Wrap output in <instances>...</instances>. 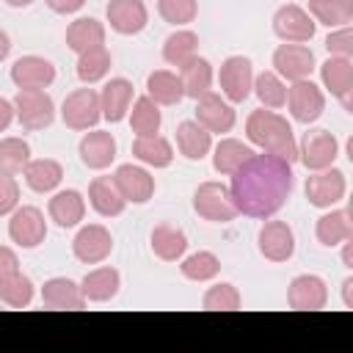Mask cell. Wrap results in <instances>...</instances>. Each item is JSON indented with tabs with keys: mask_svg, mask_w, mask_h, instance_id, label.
Instances as JSON below:
<instances>
[{
	"mask_svg": "<svg viewBox=\"0 0 353 353\" xmlns=\"http://www.w3.org/2000/svg\"><path fill=\"white\" fill-rule=\"evenodd\" d=\"M157 14L174 28H185L199 17V0H157Z\"/></svg>",
	"mask_w": 353,
	"mask_h": 353,
	"instance_id": "cell-45",
	"label": "cell"
},
{
	"mask_svg": "<svg viewBox=\"0 0 353 353\" xmlns=\"http://www.w3.org/2000/svg\"><path fill=\"white\" fill-rule=\"evenodd\" d=\"M303 193H306V201L317 210H331L336 204L345 201V193H347V176L342 168L331 165V168H323V171H312L306 176V185H303Z\"/></svg>",
	"mask_w": 353,
	"mask_h": 353,
	"instance_id": "cell-7",
	"label": "cell"
},
{
	"mask_svg": "<svg viewBox=\"0 0 353 353\" xmlns=\"http://www.w3.org/2000/svg\"><path fill=\"white\" fill-rule=\"evenodd\" d=\"M135 99V88L127 77H110L102 91H99V108H102V119L108 124H119L127 119L130 105Z\"/></svg>",
	"mask_w": 353,
	"mask_h": 353,
	"instance_id": "cell-23",
	"label": "cell"
},
{
	"mask_svg": "<svg viewBox=\"0 0 353 353\" xmlns=\"http://www.w3.org/2000/svg\"><path fill=\"white\" fill-rule=\"evenodd\" d=\"M113 251V234L102 223H83L72 237V254L83 265H99Z\"/></svg>",
	"mask_w": 353,
	"mask_h": 353,
	"instance_id": "cell-14",
	"label": "cell"
},
{
	"mask_svg": "<svg viewBox=\"0 0 353 353\" xmlns=\"http://www.w3.org/2000/svg\"><path fill=\"white\" fill-rule=\"evenodd\" d=\"M325 50L328 55H339V58H353V28L342 25V28H331V33L325 36Z\"/></svg>",
	"mask_w": 353,
	"mask_h": 353,
	"instance_id": "cell-46",
	"label": "cell"
},
{
	"mask_svg": "<svg viewBox=\"0 0 353 353\" xmlns=\"http://www.w3.org/2000/svg\"><path fill=\"white\" fill-rule=\"evenodd\" d=\"M119 287H121V273L110 265H99V268L88 270L80 281L85 303H108L119 295Z\"/></svg>",
	"mask_w": 353,
	"mask_h": 353,
	"instance_id": "cell-25",
	"label": "cell"
},
{
	"mask_svg": "<svg viewBox=\"0 0 353 353\" xmlns=\"http://www.w3.org/2000/svg\"><path fill=\"white\" fill-rule=\"evenodd\" d=\"M245 141L259 152L276 154L287 163L298 160V141H295L292 124L276 110H268V108L251 110L245 119Z\"/></svg>",
	"mask_w": 353,
	"mask_h": 353,
	"instance_id": "cell-2",
	"label": "cell"
},
{
	"mask_svg": "<svg viewBox=\"0 0 353 353\" xmlns=\"http://www.w3.org/2000/svg\"><path fill=\"white\" fill-rule=\"evenodd\" d=\"M105 19L119 36H138L149 25V8L143 0H110L105 6Z\"/></svg>",
	"mask_w": 353,
	"mask_h": 353,
	"instance_id": "cell-19",
	"label": "cell"
},
{
	"mask_svg": "<svg viewBox=\"0 0 353 353\" xmlns=\"http://www.w3.org/2000/svg\"><path fill=\"white\" fill-rule=\"evenodd\" d=\"M130 127L135 135H157L160 127H163V113H160V105L152 102L146 94L143 97H135L132 105H130Z\"/></svg>",
	"mask_w": 353,
	"mask_h": 353,
	"instance_id": "cell-39",
	"label": "cell"
},
{
	"mask_svg": "<svg viewBox=\"0 0 353 353\" xmlns=\"http://www.w3.org/2000/svg\"><path fill=\"white\" fill-rule=\"evenodd\" d=\"M19 182L17 176H8V174H0V218H8L17 207H19Z\"/></svg>",
	"mask_w": 353,
	"mask_h": 353,
	"instance_id": "cell-47",
	"label": "cell"
},
{
	"mask_svg": "<svg viewBox=\"0 0 353 353\" xmlns=\"http://www.w3.org/2000/svg\"><path fill=\"white\" fill-rule=\"evenodd\" d=\"M8 52H11V36L0 28V63L8 58Z\"/></svg>",
	"mask_w": 353,
	"mask_h": 353,
	"instance_id": "cell-53",
	"label": "cell"
},
{
	"mask_svg": "<svg viewBox=\"0 0 353 353\" xmlns=\"http://www.w3.org/2000/svg\"><path fill=\"white\" fill-rule=\"evenodd\" d=\"M14 119H17V116H14V102L6 99V97H0V132H6Z\"/></svg>",
	"mask_w": 353,
	"mask_h": 353,
	"instance_id": "cell-50",
	"label": "cell"
},
{
	"mask_svg": "<svg viewBox=\"0 0 353 353\" xmlns=\"http://www.w3.org/2000/svg\"><path fill=\"white\" fill-rule=\"evenodd\" d=\"M320 83L323 88L339 99V105L350 113L353 110V58H339V55H328L320 66Z\"/></svg>",
	"mask_w": 353,
	"mask_h": 353,
	"instance_id": "cell-15",
	"label": "cell"
},
{
	"mask_svg": "<svg viewBox=\"0 0 353 353\" xmlns=\"http://www.w3.org/2000/svg\"><path fill=\"white\" fill-rule=\"evenodd\" d=\"M17 268H19V256H17V251H14L11 245H0V279H3L6 273L17 270Z\"/></svg>",
	"mask_w": 353,
	"mask_h": 353,
	"instance_id": "cell-49",
	"label": "cell"
},
{
	"mask_svg": "<svg viewBox=\"0 0 353 353\" xmlns=\"http://www.w3.org/2000/svg\"><path fill=\"white\" fill-rule=\"evenodd\" d=\"M146 97L157 105H179L185 99V91H182V80L176 72L171 69H154L146 74Z\"/></svg>",
	"mask_w": 353,
	"mask_h": 353,
	"instance_id": "cell-35",
	"label": "cell"
},
{
	"mask_svg": "<svg viewBox=\"0 0 353 353\" xmlns=\"http://www.w3.org/2000/svg\"><path fill=\"white\" fill-rule=\"evenodd\" d=\"M44 3H47V8H50V11H55V14H63V17H66V14H77L88 0H44Z\"/></svg>",
	"mask_w": 353,
	"mask_h": 353,
	"instance_id": "cell-48",
	"label": "cell"
},
{
	"mask_svg": "<svg viewBox=\"0 0 353 353\" xmlns=\"http://www.w3.org/2000/svg\"><path fill=\"white\" fill-rule=\"evenodd\" d=\"M11 83L19 88H50L55 83V66L52 61L41 55H22L11 63Z\"/></svg>",
	"mask_w": 353,
	"mask_h": 353,
	"instance_id": "cell-21",
	"label": "cell"
},
{
	"mask_svg": "<svg viewBox=\"0 0 353 353\" xmlns=\"http://www.w3.org/2000/svg\"><path fill=\"white\" fill-rule=\"evenodd\" d=\"M256 248L268 262H290L295 254V232L287 221L265 218L256 232Z\"/></svg>",
	"mask_w": 353,
	"mask_h": 353,
	"instance_id": "cell-12",
	"label": "cell"
},
{
	"mask_svg": "<svg viewBox=\"0 0 353 353\" xmlns=\"http://www.w3.org/2000/svg\"><path fill=\"white\" fill-rule=\"evenodd\" d=\"M176 149L185 160H204L212 149V132H207L196 119H185L176 124Z\"/></svg>",
	"mask_w": 353,
	"mask_h": 353,
	"instance_id": "cell-30",
	"label": "cell"
},
{
	"mask_svg": "<svg viewBox=\"0 0 353 353\" xmlns=\"http://www.w3.org/2000/svg\"><path fill=\"white\" fill-rule=\"evenodd\" d=\"M339 157V141L331 130L325 127H317V130H309L303 135V141L298 143V160L303 163L306 171H323V168H331Z\"/></svg>",
	"mask_w": 353,
	"mask_h": 353,
	"instance_id": "cell-11",
	"label": "cell"
},
{
	"mask_svg": "<svg viewBox=\"0 0 353 353\" xmlns=\"http://www.w3.org/2000/svg\"><path fill=\"white\" fill-rule=\"evenodd\" d=\"M287 110L298 124H314L325 110V91L312 77L295 80L287 85Z\"/></svg>",
	"mask_w": 353,
	"mask_h": 353,
	"instance_id": "cell-8",
	"label": "cell"
},
{
	"mask_svg": "<svg viewBox=\"0 0 353 353\" xmlns=\"http://www.w3.org/2000/svg\"><path fill=\"white\" fill-rule=\"evenodd\" d=\"M36 298V287L30 281V276H25L19 268L6 273L0 279V303L8 309H28Z\"/></svg>",
	"mask_w": 353,
	"mask_h": 353,
	"instance_id": "cell-37",
	"label": "cell"
},
{
	"mask_svg": "<svg viewBox=\"0 0 353 353\" xmlns=\"http://www.w3.org/2000/svg\"><path fill=\"white\" fill-rule=\"evenodd\" d=\"M25 176V185L39 193V196H47V193H55L63 182V165L52 157H30V163L25 165L22 171Z\"/></svg>",
	"mask_w": 353,
	"mask_h": 353,
	"instance_id": "cell-27",
	"label": "cell"
},
{
	"mask_svg": "<svg viewBox=\"0 0 353 353\" xmlns=\"http://www.w3.org/2000/svg\"><path fill=\"white\" fill-rule=\"evenodd\" d=\"M113 66V55L110 50L102 44V47H94V50H85L77 55V63H74V74L83 85H94V83H102L108 77Z\"/></svg>",
	"mask_w": 353,
	"mask_h": 353,
	"instance_id": "cell-36",
	"label": "cell"
},
{
	"mask_svg": "<svg viewBox=\"0 0 353 353\" xmlns=\"http://www.w3.org/2000/svg\"><path fill=\"white\" fill-rule=\"evenodd\" d=\"M342 265L345 268H353V237L342 243Z\"/></svg>",
	"mask_w": 353,
	"mask_h": 353,
	"instance_id": "cell-52",
	"label": "cell"
},
{
	"mask_svg": "<svg viewBox=\"0 0 353 353\" xmlns=\"http://www.w3.org/2000/svg\"><path fill=\"white\" fill-rule=\"evenodd\" d=\"M328 303V284L314 273H301L287 287V306L295 312H320Z\"/></svg>",
	"mask_w": 353,
	"mask_h": 353,
	"instance_id": "cell-18",
	"label": "cell"
},
{
	"mask_svg": "<svg viewBox=\"0 0 353 353\" xmlns=\"http://www.w3.org/2000/svg\"><path fill=\"white\" fill-rule=\"evenodd\" d=\"M207 132L212 135H226L237 124V110L232 102H226L221 94L207 91L204 97L196 99V116H193Z\"/></svg>",
	"mask_w": 353,
	"mask_h": 353,
	"instance_id": "cell-16",
	"label": "cell"
},
{
	"mask_svg": "<svg viewBox=\"0 0 353 353\" xmlns=\"http://www.w3.org/2000/svg\"><path fill=\"white\" fill-rule=\"evenodd\" d=\"M251 94H256L259 105L268 108V110H281L284 102H287V83L273 72V69H265L259 74H254V88Z\"/></svg>",
	"mask_w": 353,
	"mask_h": 353,
	"instance_id": "cell-41",
	"label": "cell"
},
{
	"mask_svg": "<svg viewBox=\"0 0 353 353\" xmlns=\"http://www.w3.org/2000/svg\"><path fill=\"white\" fill-rule=\"evenodd\" d=\"M149 245L152 254L163 262H179L188 254V234L179 226L171 223H157L149 234Z\"/></svg>",
	"mask_w": 353,
	"mask_h": 353,
	"instance_id": "cell-33",
	"label": "cell"
},
{
	"mask_svg": "<svg viewBox=\"0 0 353 353\" xmlns=\"http://www.w3.org/2000/svg\"><path fill=\"white\" fill-rule=\"evenodd\" d=\"M270 66H273V72L284 83H295V80L312 77V72L317 69V61H314L312 47H306V44H287L284 41V44H279L273 50Z\"/></svg>",
	"mask_w": 353,
	"mask_h": 353,
	"instance_id": "cell-13",
	"label": "cell"
},
{
	"mask_svg": "<svg viewBox=\"0 0 353 353\" xmlns=\"http://www.w3.org/2000/svg\"><path fill=\"white\" fill-rule=\"evenodd\" d=\"M193 212L210 223H229L240 215L234 201H232L229 185L215 182V179H207L193 190Z\"/></svg>",
	"mask_w": 353,
	"mask_h": 353,
	"instance_id": "cell-4",
	"label": "cell"
},
{
	"mask_svg": "<svg viewBox=\"0 0 353 353\" xmlns=\"http://www.w3.org/2000/svg\"><path fill=\"white\" fill-rule=\"evenodd\" d=\"M28 163H30V143L25 138L17 135L0 138V174L19 176Z\"/></svg>",
	"mask_w": 353,
	"mask_h": 353,
	"instance_id": "cell-43",
	"label": "cell"
},
{
	"mask_svg": "<svg viewBox=\"0 0 353 353\" xmlns=\"http://www.w3.org/2000/svg\"><path fill=\"white\" fill-rule=\"evenodd\" d=\"M342 303H345V309H353V276H347L342 281Z\"/></svg>",
	"mask_w": 353,
	"mask_h": 353,
	"instance_id": "cell-51",
	"label": "cell"
},
{
	"mask_svg": "<svg viewBox=\"0 0 353 353\" xmlns=\"http://www.w3.org/2000/svg\"><path fill=\"white\" fill-rule=\"evenodd\" d=\"M132 157L146 168H168L174 163V146L168 138L157 135H135L132 141Z\"/></svg>",
	"mask_w": 353,
	"mask_h": 353,
	"instance_id": "cell-31",
	"label": "cell"
},
{
	"mask_svg": "<svg viewBox=\"0 0 353 353\" xmlns=\"http://www.w3.org/2000/svg\"><path fill=\"white\" fill-rule=\"evenodd\" d=\"M41 303L47 309H69V312L85 309V298H83L80 284L66 279V276H52L41 284Z\"/></svg>",
	"mask_w": 353,
	"mask_h": 353,
	"instance_id": "cell-26",
	"label": "cell"
},
{
	"mask_svg": "<svg viewBox=\"0 0 353 353\" xmlns=\"http://www.w3.org/2000/svg\"><path fill=\"white\" fill-rule=\"evenodd\" d=\"M292 188V163L268 152H254L229 179V193L237 212L256 221L279 215L281 207L290 201Z\"/></svg>",
	"mask_w": 353,
	"mask_h": 353,
	"instance_id": "cell-1",
	"label": "cell"
},
{
	"mask_svg": "<svg viewBox=\"0 0 353 353\" xmlns=\"http://www.w3.org/2000/svg\"><path fill=\"white\" fill-rule=\"evenodd\" d=\"M47 237V218L39 207L33 204H19L11 215H8V240L17 248H39Z\"/></svg>",
	"mask_w": 353,
	"mask_h": 353,
	"instance_id": "cell-10",
	"label": "cell"
},
{
	"mask_svg": "<svg viewBox=\"0 0 353 353\" xmlns=\"http://www.w3.org/2000/svg\"><path fill=\"white\" fill-rule=\"evenodd\" d=\"M240 306H243V295L232 281H218L207 287V292L201 295V309L207 312H237Z\"/></svg>",
	"mask_w": 353,
	"mask_h": 353,
	"instance_id": "cell-44",
	"label": "cell"
},
{
	"mask_svg": "<svg viewBox=\"0 0 353 353\" xmlns=\"http://www.w3.org/2000/svg\"><path fill=\"white\" fill-rule=\"evenodd\" d=\"M14 116L25 132L47 130L55 121V102L47 88H19L14 94Z\"/></svg>",
	"mask_w": 353,
	"mask_h": 353,
	"instance_id": "cell-3",
	"label": "cell"
},
{
	"mask_svg": "<svg viewBox=\"0 0 353 353\" xmlns=\"http://www.w3.org/2000/svg\"><path fill=\"white\" fill-rule=\"evenodd\" d=\"M179 273L188 281L204 284V281H212L221 273V259L212 251H193V254H185L179 259Z\"/></svg>",
	"mask_w": 353,
	"mask_h": 353,
	"instance_id": "cell-42",
	"label": "cell"
},
{
	"mask_svg": "<svg viewBox=\"0 0 353 353\" xmlns=\"http://www.w3.org/2000/svg\"><path fill=\"white\" fill-rule=\"evenodd\" d=\"M47 218L61 226V229H74L83 223L85 218V196L74 188H66V190H55L50 193V201H47Z\"/></svg>",
	"mask_w": 353,
	"mask_h": 353,
	"instance_id": "cell-22",
	"label": "cell"
},
{
	"mask_svg": "<svg viewBox=\"0 0 353 353\" xmlns=\"http://www.w3.org/2000/svg\"><path fill=\"white\" fill-rule=\"evenodd\" d=\"M309 17L325 28H342L353 22V0H309Z\"/></svg>",
	"mask_w": 353,
	"mask_h": 353,
	"instance_id": "cell-40",
	"label": "cell"
},
{
	"mask_svg": "<svg viewBox=\"0 0 353 353\" xmlns=\"http://www.w3.org/2000/svg\"><path fill=\"white\" fill-rule=\"evenodd\" d=\"M218 85H221V97L232 105H240L251 97L254 88V63L245 55H229L221 61L218 66Z\"/></svg>",
	"mask_w": 353,
	"mask_h": 353,
	"instance_id": "cell-6",
	"label": "cell"
},
{
	"mask_svg": "<svg viewBox=\"0 0 353 353\" xmlns=\"http://www.w3.org/2000/svg\"><path fill=\"white\" fill-rule=\"evenodd\" d=\"M273 33L276 39L287 41V44H306L314 39V30H317V22L309 17V11L298 3H284L273 11Z\"/></svg>",
	"mask_w": 353,
	"mask_h": 353,
	"instance_id": "cell-9",
	"label": "cell"
},
{
	"mask_svg": "<svg viewBox=\"0 0 353 353\" xmlns=\"http://www.w3.org/2000/svg\"><path fill=\"white\" fill-rule=\"evenodd\" d=\"M314 237H317V243L320 245H325V248H336V245H342L345 240H350L353 237V221H350V210L347 207H331V210H325L320 218H317V223H314Z\"/></svg>",
	"mask_w": 353,
	"mask_h": 353,
	"instance_id": "cell-24",
	"label": "cell"
},
{
	"mask_svg": "<svg viewBox=\"0 0 353 353\" xmlns=\"http://www.w3.org/2000/svg\"><path fill=\"white\" fill-rule=\"evenodd\" d=\"M105 36H108L105 22H99V19H94V17H77V19L69 22V28H66V47L80 55V52H85V50L102 47V44H105Z\"/></svg>",
	"mask_w": 353,
	"mask_h": 353,
	"instance_id": "cell-34",
	"label": "cell"
},
{
	"mask_svg": "<svg viewBox=\"0 0 353 353\" xmlns=\"http://www.w3.org/2000/svg\"><path fill=\"white\" fill-rule=\"evenodd\" d=\"M116 138H113V132H108V130H88V132H83V138H80V143H77V154H80V163L85 165V168H91V171H105V168H110L113 165V160H116Z\"/></svg>",
	"mask_w": 353,
	"mask_h": 353,
	"instance_id": "cell-20",
	"label": "cell"
},
{
	"mask_svg": "<svg viewBox=\"0 0 353 353\" xmlns=\"http://www.w3.org/2000/svg\"><path fill=\"white\" fill-rule=\"evenodd\" d=\"M193 55H199V33H193L188 28H176L174 33L165 36V41H163V61L168 66L179 69Z\"/></svg>",
	"mask_w": 353,
	"mask_h": 353,
	"instance_id": "cell-38",
	"label": "cell"
},
{
	"mask_svg": "<svg viewBox=\"0 0 353 353\" xmlns=\"http://www.w3.org/2000/svg\"><path fill=\"white\" fill-rule=\"evenodd\" d=\"M212 154V168L221 174V176H232L251 154H254V146L248 141H240V138H221L218 143H212L210 149Z\"/></svg>",
	"mask_w": 353,
	"mask_h": 353,
	"instance_id": "cell-32",
	"label": "cell"
},
{
	"mask_svg": "<svg viewBox=\"0 0 353 353\" xmlns=\"http://www.w3.org/2000/svg\"><path fill=\"white\" fill-rule=\"evenodd\" d=\"M176 74H179V80H182L185 97H190V99H199V97H204L207 91H212L215 69H212V63H210L207 58H201V55H193L190 61H185V63L176 69Z\"/></svg>",
	"mask_w": 353,
	"mask_h": 353,
	"instance_id": "cell-29",
	"label": "cell"
},
{
	"mask_svg": "<svg viewBox=\"0 0 353 353\" xmlns=\"http://www.w3.org/2000/svg\"><path fill=\"white\" fill-rule=\"evenodd\" d=\"M113 182L121 190L127 204H146L154 196V188H157L152 171L141 163H121L113 171Z\"/></svg>",
	"mask_w": 353,
	"mask_h": 353,
	"instance_id": "cell-17",
	"label": "cell"
},
{
	"mask_svg": "<svg viewBox=\"0 0 353 353\" xmlns=\"http://www.w3.org/2000/svg\"><path fill=\"white\" fill-rule=\"evenodd\" d=\"M8 8H28V6H33L36 0H3Z\"/></svg>",
	"mask_w": 353,
	"mask_h": 353,
	"instance_id": "cell-54",
	"label": "cell"
},
{
	"mask_svg": "<svg viewBox=\"0 0 353 353\" xmlns=\"http://www.w3.org/2000/svg\"><path fill=\"white\" fill-rule=\"evenodd\" d=\"M61 121L74 130V132H88L102 121V108H99V91H94L91 85L85 88H74L72 94H66V99L61 102Z\"/></svg>",
	"mask_w": 353,
	"mask_h": 353,
	"instance_id": "cell-5",
	"label": "cell"
},
{
	"mask_svg": "<svg viewBox=\"0 0 353 353\" xmlns=\"http://www.w3.org/2000/svg\"><path fill=\"white\" fill-rule=\"evenodd\" d=\"M88 204L99 218H119L127 210L121 190L116 188L113 176H94L88 185Z\"/></svg>",
	"mask_w": 353,
	"mask_h": 353,
	"instance_id": "cell-28",
	"label": "cell"
}]
</instances>
